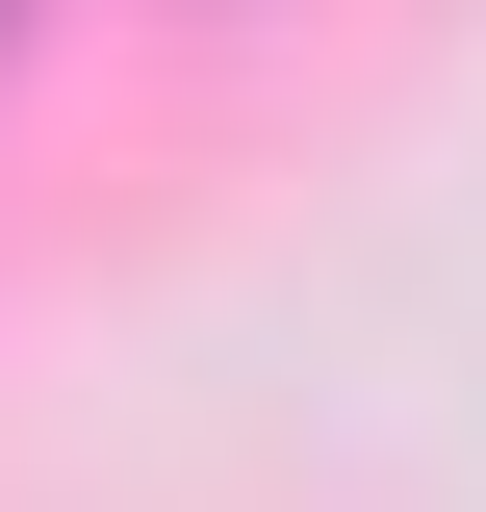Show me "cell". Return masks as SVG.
<instances>
[{
  "label": "cell",
  "instance_id": "6da1fadb",
  "mask_svg": "<svg viewBox=\"0 0 486 512\" xmlns=\"http://www.w3.org/2000/svg\"><path fill=\"white\" fill-rule=\"evenodd\" d=\"M0 26H26V0H0Z\"/></svg>",
  "mask_w": 486,
  "mask_h": 512
}]
</instances>
